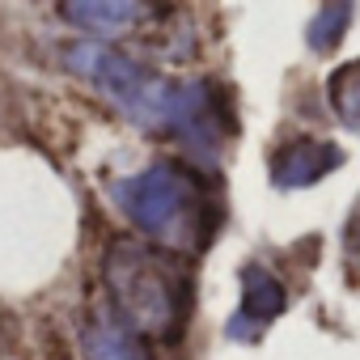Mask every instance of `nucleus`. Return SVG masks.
<instances>
[{
    "instance_id": "nucleus-6",
    "label": "nucleus",
    "mask_w": 360,
    "mask_h": 360,
    "mask_svg": "<svg viewBox=\"0 0 360 360\" xmlns=\"http://www.w3.org/2000/svg\"><path fill=\"white\" fill-rule=\"evenodd\" d=\"M81 352H85V360H153L148 343L110 305H98V309L85 314V322H81Z\"/></svg>"
},
{
    "instance_id": "nucleus-7",
    "label": "nucleus",
    "mask_w": 360,
    "mask_h": 360,
    "mask_svg": "<svg viewBox=\"0 0 360 360\" xmlns=\"http://www.w3.org/2000/svg\"><path fill=\"white\" fill-rule=\"evenodd\" d=\"M60 13L89 30V34H123V30H136L144 18H153L157 9L153 5H136V0H72V5H60Z\"/></svg>"
},
{
    "instance_id": "nucleus-3",
    "label": "nucleus",
    "mask_w": 360,
    "mask_h": 360,
    "mask_svg": "<svg viewBox=\"0 0 360 360\" xmlns=\"http://www.w3.org/2000/svg\"><path fill=\"white\" fill-rule=\"evenodd\" d=\"M64 64L77 77H85L89 85H98L136 127H165L174 85L161 81L136 56H123L106 43H72L64 47Z\"/></svg>"
},
{
    "instance_id": "nucleus-10",
    "label": "nucleus",
    "mask_w": 360,
    "mask_h": 360,
    "mask_svg": "<svg viewBox=\"0 0 360 360\" xmlns=\"http://www.w3.org/2000/svg\"><path fill=\"white\" fill-rule=\"evenodd\" d=\"M347 18H352V5H322V9L314 13L309 30H305L309 47L322 51V56L335 51V47L343 43V34H347Z\"/></svg>"
},
{
    "instance_id": "nucleus-1",
    "label": "nucleus",
    "mask_w": 360,
    "mask_h": 360,
    "mask_svg": "<svg viewBox=\"0 0 360 360\" xmlns=\"http://www.w3.org/2000/svg\"><path fill=\"white\" fill-rule=\"evenodd\" d=\"M115 204L165 255H195L217 229V200L187 161H153L115 183Z\"/></svg>"
},
{
    "instance_id": "nucleus-4",
    "label": "nucleus",
    "mask_w": 360,
    "mask_h": 360,
    "mask_svg": "<svg viewBox=\"0 0 360 360\" xmlns=\"http://www.w3.org/2000/svg\"><path fill=\"white\" fill-rule=\"evenodd\" d=\"M165 127L178 131L191 148L212 153L225 136H233V110H229L225 89L221 85H204V81H195V85H174Z\"/></svg>"
},
{
    "instance_id": "nucleus-8",
    "label": "nucleus",
    "mask_w": 360,
    "mask_h": 360,
    "mask_svg": "<svg viewBox=\"0 0 360 360\" xmlns=\"http://www.w3.org/2000/svg\"><path fill=\"white\" fill-rule=\"evenodd\" d=\"M284 305H288L284 284H280L267 267L250 263V267L242 271V318H233V330L246 326L242 335H255V330H263L271 318H280Z\"/></svg>"
},
{
    "instance_id": "nucleus-9",
    "label": "nucleus",
    "mask_w": 360,
    "mask_h": 360,
    "mask_svg": "<svg viewBox=\"0 0 360 360\" xmlns=\"http://www.w3.org/2000/svg\"><path fill=\"white\" fill-rule=\"evenodd\" d=\"M330 106H335V115H339L352 131H360V60L343 64V68L330 77Z\"/></svg>"
},
{
    "instance_id": "nucleus-11",
    "label": "nucleus",
    "mask_w": 360,
    "mask_h": 360,
    "mask_svg": "<svg viewBox=\"0 0 360 360\" xmlns=\"http://www.w3.org/2000/svg\"><path fill=\"white\" fill-rule=\"evenodd\" d=\"M347 242H352V255L360 259V212L352 217V233H347Z\"/></svg>"
},
{
    "instance_id": "nucleus-5",
    "label": "nucleus",
    "mask_w": 360,
    "mask_h": 360,
    "mask_svg": "<svg viewBox=\"0 0 360 360\" xmlns=\"http://www.w3.org/2000/svg\"><path fill=\"white\" fill-rule=\"evenodd\" d=\"M343 161V153L330 144V140H314V136H301V140H288L276 148L271 157V183L292 191V187H314L318 178H326L335 165Z\"/></svg>"
},
{
    "instance_id": "nucleus-2",
    "label": "nucleus",
    "mask_w": 360,
    "mask_h": 360,
    "mask_svg": "<svg viewBox=\"0 0 360 360\" xmlns=\"http://www.w3.org/2000/svg\"><path fill=\"white\" fill-rule=\"evenodd\" d=\"M102 276H106L115 314L140 339L183 335L191 314V276L178 263V255H165L136 238H119L106 246Z\"/></svg>"
}]
</instances>
